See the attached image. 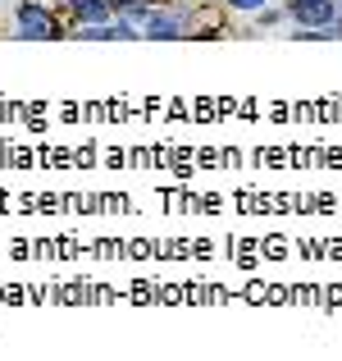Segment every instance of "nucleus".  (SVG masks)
I'll return each mask as SVG.
<instances>
[{"label":"nucleus","mask_w":342,"mask_h":361,"mask_svg":"<svg viewBox=\"0 0 342 361\" xmlns=\"http://www.w3.org/2000/svg\"><path fill=\"white\" fill-rule=\"evenodd\" d=\"M187 23H192V9L169 5V9H156V18L141 27V37H151V42H174V37L187 32Z\"/></svg>","instance_id":"7ed1b4c3"},{"label":"nucleus","mask_w":342,"mask_h":361,"mask_svg":"<svg viewBox=\"0 0 342 361\" xmlns=\"http://www.w3.org/2000/svg\"><path fill=\"white\" fill-rule=\"evenodd\" d=\"M123 5H132V0H114V9H123Z\"/></svg>","instance_id":"423d86ee"},{"label":"nucleus","mask_w":342,"mask_h":361,"mask_svg":"<svg viewBox=\"0 0 342 361\" xmlns=\"http://www.w3.org/2000/svg\"><path fill=\"white\" fill-rule=\"evenodd\" d=\"M64 9L73 14V27H82V23H110V18H119L114 0H64Z\"/></svg>","instance_id":"20e7f679"},{"label":"nucleus","mask_w":342,"mask_h":361,"mask_svg":"<svg viewBox=\"0 0 342 361\" xmlns=\"http://www.w3.org/2000/svg\"><path fill=\"white\" fill-rule=\"evenodd\" d=\"M14 37H23V42H60L64 27L51 18V9L32 5V0H23V5L14 9Z\"/></svg>","instance_id":"f257e3e1"},{"label":"nucleus","mask_w":342,"mask_h":361,"mask_svg":"<svg viewBox=\"0 0 342 361\" xmlns=\"http://www.w3.org/2000/svg\"><path fill=\"white\" fill-rule=\"evenodd\" d=\"M292 27H334L338 23V0H283Z\"/></svg>","instance_id":"f03ea898"},{"label":"nucleus","mask_w":342,"mask_h":361,"mask_svg":"<svg viewBox=\"0 0 342 361\" xmlns=\"http://www.w3.org/2000/svg\"><path fill=\"white\" fill-rule=\"evenodd\" d=\"M224 5L233 9V14H251V18H255L265 5H270V0H224Z\"/></svg>","instance_id":"39448f33"}]
</instances>
